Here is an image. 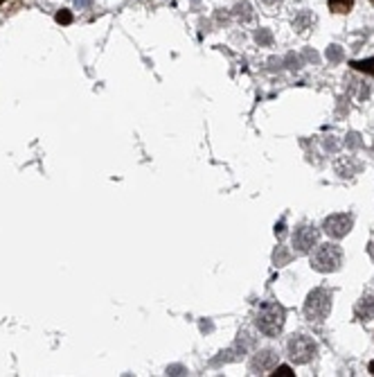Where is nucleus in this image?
Wrapping results in <instances>:
<instances>
[{"label":"nucleus","mask_w":374,"mask_h":377,"mask_svg":"<svg viewBox=\"0 0 374 377\" xmlns=\"http://www.w3.org/2000/svg\"><path fill=\"white\" fill-rule=\"evenodd\" d=\"M352 5H354V0H329V9L334 14H347L352 9Z\"/></svg>","instance_id":"9"},{"label":"nucleus","mask_w":374,"mask_h":377,"mask_svg":"<svg viewBox=\"0 0 374 377\" xmlns=\"http://www.w3.org/2000/svg\"><path fill=\"white\" fill-rule=\"evenodd\" d=\"M343 264V251L336 244H318L311 253V269L320 273L338 271Z\"/></svg>","instance_id":"2"},{"label":"nucleus","mask_w":374,"mask_h":377,"mask_svg":"<svg viewBox=\"0 0 374 377\" xmlns=\"http://www.w3.org/2000/svg\"><path fill=\"white\" fill-rule=\"evenodd\" d=\"M332 309V294L327 289H313L304 301V314L309 321H323Z\"/></svg>","instance_id":"3"},{"label":"nucleus","mask_w":374,"mask_h":377,"mask_svg":"<svg viewBox=\"0 0 374 377\" xmlns=\"http://www.w3.org/2000/svg\"><path fill=\"white\" fill-rule=\"evenodd\" d=\"M275 361H278V355L275 350H259L255 357L250 359V373L259 375V373H269V370L275 368Z\"/></svg>","instance_id":"7"},{"label":"nucleus","mask_w":374,"mask_h":377,"mask_svg":"<svg viewBox=\"0 0 374 377\" xmlns=\"http://www.w3.org/2000/svg\"><path fill=\"white\" fill-rule=\"evenodd\" d=\"M370 373L374 375V361H372V364H370Z\"/></svg>","instance_id":"13"},{"label":"nucleus","mask_w":374,"mask_h":377,"mask_svg":"<svg viewBox=\"0 0 374 377\" xmlns=\"http://www.w3.org/2000/svg\"><path fill=\"white\" fill-rule=\"evenodd\" d=\"M349 66L361 70V72H367V75H374V57L372 59H363V61H352Z\"/></svg>","instance_id":"10"},{"label":"nucleus","mask_w":374,"mask_h":377,"mask_svg":"<svg viewBox=\"0 0 374 377\" xmlns=\"http://www.w3.org/2000/svg\"><path fill=\"white\" fill-rule=\"evenodd\" d=\"M372 3H374V0H372Z\"/></svg>","instance_id":"15"},{"label":"nucleus","mask_w":374,"mask_h":377,"mask_svg":"<svg viewBox=\"0 0 374 377\" xmlns=\"http://www.w3.org/2000/svg\"><path fill=\"white\" fill-rule=\"evenodd\" d=\"M271 377H295V373L291 370V366H286V364H282V366H275L273 370L269 373Z\"/></svg>","instance_id":"11"},{"label":"nucleus","mask_w":374,"mask_h":377,"mask_svg":"<svg viewBox=\"0 0 374 377\" xmlns=\"http://www.w3.org/2000/svg\"><path fill=\"white\" fill-rule=\"evenodd\" d=\"M284 307L280 303H264L257 312L255 323L259 327V332H264L266 337H278L282 327H284Z\"/></svg>","instance_id":"1"},{"label":"nucleus","mask_w":374,"mask_h":377,"mask_svg":"<svg viewBox=\"0 0 374 377\" xmlns=\"http://www.w3.org/2000/svg\"><path fill=\"white\" fill-rule=\"evenodd\" d=\"M286 350H289V357L295 361V364H307V361H311L315 357L318 346H315V341L311 339V337L298 335V337H293V339L289 341Z\"/></svg>","instance_id":"4"},{"label":"nucleus","mask_w":374,"mask_h":377,"mask_svg":"<svg viewBox=\"0 0 374 377\" xmlns=\"http://www.w3.org/2000/svg\"><path fill=\"white\" fill-rule=\"evenodd\" d=\"M55 18H57V23H61V25H70V23H72V14L66 12V9H61Z\"/></svg>","instance_id":"12"},{"label":"nucleus","mask_w":374,"mask_h":377,"mask_svg":"<svg viewBox=\"0 0 374 377\" xmlns=\"http://www.w3.org/2000/svg\"><path fill=\"white\" fill-rule=\"evenodd\" d=\"M318 244V230L313 226H300L293 235V246L300 253H309L313 246Z\"/></svg>","instance_id":"6"},{"label":"nucleus","mask_w":374,"mask_h":377,"mask_svg":"<svg viewBox=\"0 0 374 377\" xmlns=\"http://www.w3.org/2000/svg\"><path fill=\"white\" fill-rule=\"evenodd\" d=\"M352 226H354V217L349 215V212H334V215H329L327 219H325L323 228L329 238L341 240L352 230Z\"/></svg>","instance_id":"5"},{"label":"nucleus","mask_w":374,"mask_h":377,"mask_svg":"<svg viewBox=\"0 0 374 377\" xmlns=\"http://www.w3.org/2000/svg\"><path fill=\"white\" fill-rule=\"evenodd\" d=\"M356 316L361 318V321H370L374 318V296H363L361 301L356 303Z\"/></svg>","instance_id":"8"},{"label":"nucleus","mask_w":374,"mask_h":377,"mask_svg":"<svg viewBox=\"0 0 374 377\" xmlns=\"http://www.w3.org/2000/svg\"><path fill=\"white\" fill-rule=\"evenodd\" d=\"M0 3H5V0H0Z\"/></svg>","instance_id":"14"}]
</instances>
